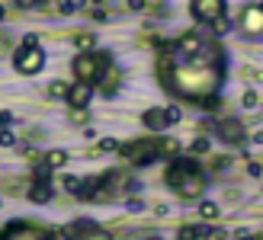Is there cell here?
<instances>
[{"mask_svg":"<svg viewBox=\"0 0 263 240\" xmlns=\"http://www.w3.org/2000/svg\"><path fill=\"white\" fill-rule=\"evenodd\" d=\"M164 84H170L180 96L202 103L205 96H212V93L218 90L221 71H215V68H193V64H186V68H177L170 77H164Z\"/></svg>","mask_w":263,"mask_h":240,"instance_id":"cell-1","label":"cell"},{"mask_svg":"<svg viewBox=\"0 0 263 240\" xmlns=\"http://www.w3.org/2000/svg\"><path fill=\"white\" fill-rule=\"evenodd\" d=\"M74 74L77 80H87V84H100V77L106 74V55H93V51H81L74 58Z\"/></svg>","mask_w":263,"mask_h":240,"instance_id":"cell-2","label":"cell"},{"mask_svg":"<svg viewBox=\"0 0 263 240\" xmlns=\"http://www.w3.org/2000/svg\"><path fill=\"white\" fill-rule=\"evenodd\" d=\"M122 157L135 160L138 167H148V164H154V160L164 157V154H161V141H135V144H125L122 148Z\"/></svg>","mask_w":263,"mask_h":240,"instance_id":"cell-3","label":"cell"},{"mask_svg":"<svg viewBox=\"0 0 263 240\" xmlns=\"http://www.w3.org/2000/svg\"><path fill=\"white\" fill-rule=\"evenodd\" d=\"M0 240H51V234L42 231V228H35V224H29V221H16V224H10V228L0 234Z\"/></svg>","mask_w":263,"mask_h":240,"instance_id":"cell-4","label":"cell"},{"mask_svg":"<svg viewBox=\"0 0 263 240\" xmlns=\"http://www.w3.org/2000/svg\"><path fill=\"white\" fill-rule=\"evenodd\" d=\"M13 64H16L20 74H39L42 64H45V55H42V48H20Z\"/></svg>","mask_w":263,"mask_h":240,"instance_id":"cell-5","label":"cell"},{"mask_svg":"<svg viewBox=\"0 0 263 240\" xmlns=\"http://www.w3.org/2000/svg\"><path fill=\"white\" fill-rule=\"evenodd\" d=\"M241 32L251 35V38H260L263 35V4L244 7V13H241Z\"/></svg>","mask_w":263,"mask_h":240,"instance_id":"cell-6","label":"cell"},{"mask_svg":"<svg viewBox=\"0 0 263 240\" xmlns=\"http://www.w3.org/2000/svg\"><path fill=\"white\" fill-rule=\"evenodd\" d=\"M174 189H177L183 198H199V195H202V189H205V176H202V170H199V167L190 170L186 176H183V179L174 186Z\"/></svg>","mask_w":263,"mask_h":240,"instance_id":"cell-7","label":"cell"},{"mask_svg":"<svg viewBox=\"0 0 263 240\" xmlns=\"http://www.w3.org/2000/svg\"><path fill=\"white\" fill-rule=\"evenodd\" d=\"M193 16L202 23H215L225 16V0H193Z\"/></svg>","mask_w":263,"mask_h":240,"instance_id":"cell-8","label":"cell"},{"mask_svg":"<svg viewBox=\"0 0 263 240\" xmlns=\"http://www.w3.org/2000/svg\"><path fill=\"white\" fill-rule=\"evenodd\" d=\"M90 99H93V84H87V80H77V84H71V93H68L71 109H87Z\"/></svg>","mask_w":263,"mask_h":240,"instance_id":"cell-9","label":"cell"},{"mask_svg":"<svg viewBox=\"0 0 263 240\" xmlns=\"http://www.w3.org/2000/svg\"><path fill=\"white\" fill-rule=\"evenodd\" d=\"M218 138L225 144H241L244 141V122H238V118H225V122H218Z\"/></svg>","mask_w":263,"mask_h":240,"instance_id":"cell-10","label":"cell"},{"mask_svg":"<svg viewBox=\"0 0 263 240\" xmlns=\"http://www.w3.org/2000/svg\"><path fill=\"white\" fill-rule=\"evenodd\" d=\"M177 51L183 58H196V55H205V42L199 35H183L180 42H177Z\"/></svg>","mask_w":263,"mask_h":240,"instance_id":"cell-11","label":"cell"},{"mask_svg":"<svg viewBox=\"0 0 263 240\" xmlns=\"http://www.w3.org/2000/svg\"><path fill=\"white\" fill-rule=\"evenodd\" d=\"M190 170H196V164H193V160H190V157H180V160H177V164H174V167H170V170H167V186H170V189H174V186H177V183H180L183 176H186V173H190Z\"/></svg>","mask_w":263,"mask_h":240,"instance_id":"cell-12","label":"cell"},{"mask_svg":"<svg viewBox=\"0 0 263 240\" xmlns=\"http://www.w3.org/2000/svg\"><path fill=\"white\" fill-rule=\"evenodd\" d=\"M141 122H144V128H151V131H164V128L170 125L164 109H148V112L141 115Z\"/></svg>","mask_w":263,"mask_h":240,"instance_id":"cell-13","label":"cell"},{"mask_svg":"<svg viewBox=\"0 0 263 240\" xmlns=\"http://www.w3.org/2000/svg\"><path fill=\"white\" fill-rule=\"evenodd\" d=\"M51 198V186H48V179H35V186L29 189V202H35V205H45Z\"/></svg>","mask_w":263,"mask_h":240,"instance_id":"cell-14","label":"cell"},{"mask_svg":"<svg viewBox=\"0 0 263 240\" xmlns=\"http://www.w3.org/2000/svg\"><path fill=\"white\" fill-rule=\"evenodd\" d=\"M209 237H212V228H205V224H193V228L180 231V240H209Z\"/></svg>","mask_w":263,"mask_h":240,"instance_id":"cell-15","label":"cell"},{"mask_svg":"<svg viewBox=\"0 0 263 240\" xmlns=\"http://www.w3.org/2000/svg\"><path fill=\"white\" fill-rule=\"evenodd\" d=\"M100 87H103V93H116V87H119V74L106 71V74L100 77Z\"/></svg>","mask_w":263,"mask_h":240,"instance_id":"cell-16","label":"cell"},{"mask_svg":"<svg viewBox=\"0 0 263 240\" xmlns=\"http://www.w3.org/2000/svg\"><path fill=\"white\" fill-rule=\"evenodd\" d=\"M74 240H112L106 231H103V228H97V224H93V228H90V231H84V234H77Z\"/></svg>","mask_w":263,"mask_h":240,"instance_id":"cell-17","label":"cell"},{"mask_svg":"<svg viewBox=\"0 0 263 240\" xmlns=\"http://www.w3.org/2000/svg\"><path fill=\"white\" fill-rule=\"evenodd\" d=\"M48 93L55 99H68V93H71V84H64V80H55V84L48 87Z\"/></svg>","mask_w":263,"mask_h":240,"instance_id":"cell-18","label":"cell"},{"mask_svg":"<svg viewBox=\"0 0 263 240\" xmlns=\"http://www.w3.org/2000/svg\"><path fill=\"white\" fill-rule=\"evenodd\" d=\"M199 215L209 221V218H218V202H212V198H205V202H199Z\"/></svg>","mask_w":263,"mask_h":240,"instance_id":"cell-19","label":"cell"},{"mask_svg":"<svg viewBox=\"0 0 263 240\" xmlns=\"http://www.w3.org/2000/svg\"><path fill=\"white\" fill-rule=\"evenodd\" d=\"M45 164H48L51 170H55V167H64V164H68V154H64V151H48Z\"/></svg>","mask_w":263,"mask_h":240,"instance_id":"cell-20","label":"cell"},{"mask_svg":"<svg viewBox=\"0 0 263 240\" xmlns=\"http://www.w3.org/2000/svg\"><path fill=\"white\" fill-rule=\"evenodd\" d=\"M87 4V0H61V4H58V10L64 13V16H71V13H77V10H81Z\"/></svg>","mask_w":263,"mask_h":240,"instance_id":"cell-21","label":"cell"},{"mask_svg":"<svg viewBox=\"0 0 263 240\" xmlns=\"http://www.w3.org/2000/svg\"><path fill=\"white\" fill-rule=\"evenodd\" d=\"M161 154H180V141H174V138H167V141H161Z\"/></svg>","mask_w":263,"mask_h":240,"instance_id":"cell-22","label":"cell"},{"mask_svg":"<svg viewBox=\"0 0 263 240\" xmlns=\"http://www.w3.org/2000/svg\"><path fill=\"white\" fill-rule=\"evenodd\" d=\"M228 29H231V23H228V19H225V16H218V19H215V23H212V32H215V35H225V32H228Z\"/></svg>","mask_w":263,"mask_h":240,"instance_id":"cell-23","label":"cell"},{"mask_svg":"<svg viewBox=\"0 0 263 240\" xmlns=\"http://www.w3.org/2000/svg\"><path fill=\"white\" fill-rule=\"evenodd\" d=\"M0 144H4V148H16V135H13L10 128H4L0 131Z\"/></svg>","mask_w":263,"mask_h":240,"instance_id":"cell-24","label":"cell"},{"mask_svg":"<svg viewBox=\"0 0 263 240\" xmlns=\"http://www.w3.org/2000/svg\"><path fill=\"white\" fill-rule=\"evenodd\" d=\"M81 186H84V183L77 179V176H64V189H68V192H74V195H77V192H81Z\"/></svg>","mask_w":263,"mask_h":240,"instance_id":"cell-25","label":"cell"},{"mask_svg":"<svg viewBox=\"0 0 263 240\" xmlns=\"http://www.w3.org/2000/svg\"><path fill=\"white\" fill-rule=\"evenodd\" d=\"M205 151H209V138H202V135H199V138L193 141V154H205Z\"/></svg>","mask_w":263,"mask_h":240,"instance_id":"cell-26","label":"cell"},{"mask_svg":"<svg viewBox=\"0 0 263 240\" xmlns=\"http://www.w3.org/2000/svg\"><path fill=\"white\" fill-rule=\"evenodd\" d=\"M164 112H167V122H170V125H177V122H180V106H167Z\"/></svg>","mask_w":263,"mask_h":240,"instance_id":"cell-27","label":"cell"},{"mask_svg":"<svg viewBox=\"0 0 263 240\" xmlns=\"http://www.w3.org/2000/svg\"><path fill=\"white\" fill-rule=\"evenodd\" d=\"M241 103H244V109H254V106H257V93H254V90H247L244 96H241Z\"/></svg>","mask_w":263,"mask_h":240,"instance_id":"cell-28","label":"cell"},{"mask_svg":"<svg viewBox=\"0 0 263 240\" xmlns=\"http://www.w3.org/2000/svg\"><path fill=\"white\" fill-rule=\"evenodd\" d=\"M116 148H119V144H116L112 138H103V141H100V148H97V154H103V151H116Z\"/></svg>","mask_w":263,"mask_h":240,"instance_id":"cell-29","label":"cell"},{"mask_svg":"<svg viewBox=\"0 0 263 240\" xmlns=\"http://www.w3.org/2000/svg\"><path fill=\"white\" fill-rule=\"evenodd\" d=\"M77 45H81L84 51H90L93 48V35H77Z\"/></svg>","mask_w":263,"mask_h":240,"instance_id":"cell-30","label":"cell"},{"mask_svg":"<svg viewBox=\"0 0 263 240\" xmlns=\"http://www.w3.org/2000/svg\"><path fill=\"white\" fill-rule=\"evenodd\" d=\"M39 4H42V0H16L20 10H32V7H39Z\"/></svg>","mask_w":263,"mask_h":240,"instance_id":"cell-31","label":"cell"},{"mask_svg":"<svg viewBox=\"0 0 263 240\" xmlns=\"http://www.w3.org/2000/svg\"><path fill=\"white\" fill-rule=\"evenodd\" d=\"M23 48H39V38H35L32 32H29V35H26V38H23Z\"/></svg>","mask_w":263,"mask_h":240,"instance_id":"cell-32","label":"cell"},{"mask_svg":"<svg viewBox=\"0 0 263 240\" xmlns=\"http://www.w3.org/2000/svg\"><path fill=\"white\" fill-rule=\"evenodd\" d=\"M125 208H128V211H141V208H144V202H138V198H128Z\"/></svg>","mask_w":263,"mask_h":240,"instance_id":"cell-33","label":"cell"},{"mask_svg":"<svg viewBox=\"0 0 263 240\" xmlns=\"http://www.w3.org/2000/svg\"><path fill=\"white\" fill-rule=\"evenodd\" d=\"M10 122H13V115L10 112H0V128H10Z\"/></svg>","mask_w":263,"mask_h":240,"instance_id":"cell-34","label":"cell"},{"mask_svg":"<svg viewBox=\"0 0 263 240\" xmlns=\"http://www.w3.org/2000/svg\"><path fill=\"white\" fill-rule=\"evenodd\" d=\"M71 118H74V122H87V112H84V109H74Z\"/></svg>","mask_w":263,"mask_h":240,"instance_id":"cell-35","label":"cell"},{"mask_svg":"<svg viewBox=\"0 0 263 240\" xmlns=\"http://www.w3.org/2000/svg\"><path fill=\"white\" fill-rule=\"evenodd\" d=\"M228 164H231L228 157H218V160H215V170H228Z\"/></svg>","mask_w":263,"mask_h":240,"instance_id":"cell-36","label":"cell"},{"mask_svg":"<svg viewBox=\"0 0 263 240\" xmlns=\"http://www.w3.org/2000/svg\"><path fill=\"white\" fill-rule=\"evenodd\" d=\"M247 173H251V176H260L263 167H260V164H251V167H247Z\"/></svg>","mask_w":263,"mask_h":240,"instance_id":"cell-37","label":"cell"},{"mask_svg":"<svg viewBox=\"0 0 263 240\" xmlns=\"http://www.w3.org/2000/svg\"><path fill=\"white\" fill-rule=\"evenodd\" d=\"M225 237H228V234L221 231V228H212V240H225Z\"/></svg>","mask_w":263,"mask_h":240,"instance_id":"cell-38","label":"cell"},{"mask_svg":"<svg viewBox=\"0 0 263 240\" xmlns=\"http://www.w3.org/2000/svg\"><path fill=\"white\" fill-rule=\"evenodd\" d=\"M128 10H144V0H128Z\"/></svg>","mask_w":263,"mask_h":240,"instance_id":"cell-39","label":"cell"},{"mask_svg":"<svg viewBox=\"0 0 263 240\" xmlns=\"http://www.w3.org/2000/svg\"><path fill=\"white\" fill-rule=\"evenodd\" d=\"M93 19H100V23H103V19H106V10L97 7V10H93Z\"/></svg>","mask_w":263,"mask_h":240,"instance_id":"cell-40","label":"cell"},{"mask_svg":"<svg viewBox=\"0 0 263 240\" xmlns=\"http://www.w3.org/2000/svg\"><path fill=\"white\" fill-rule=\"evenodd\" d=\"M251 141H254V144H263V131H254V135H251Z\"/></svg>","mask_w":263,"mask_h":240,"instance_id":"cell-41","label":"cell"},{"mask_svg":"<svg viewBox=\"0 0 263 240\" xmlns=\"http://www.w3.org/2000/svg\"><path fill=\"white\" fill-rule=\"evenodd\" d=\"M234 237H238V240H254V237L247 234V231H238V234H234Z\"/></svg>","mask_w":263,"mask_h":240,"instance_id":"cell-42","label":"cell"},{"mask_svg":"<svg viewBox=\"0 0 263 240\" xmlns=\"http://www.w3.org/2000/svg\"><path fill=\"white\" fill-rule=\"evenodd\" d=\"M254 240H263V234H257V237H254Z\"/></svg>","mask_w":263,"mask_h":240,"instance_id":"cell-43","label":"cell"},{"mask_svg":"<svg viewBox=\"0 0 263 240\" xmlns=\"http://www.w3.org/2000/svg\"><path fill=\"white\" fill-rule=\"evenodd\" d=\"M0 19H4V7H0Z\"/></svg>","mask_w":263,"mask_h":240,"instance_id":"cell-44","label":"cell"},{"mask_svg":"<svg viewBox=\"0 0 263 240\" xmlns=\"http://www.w3.org/2000/svg\"><path fill=\"white\" fill-rule=\"evenodd\" d=\"M148 240H161V237H148Z\"/></svg>","mask_w":263,"mask_h":240,"instance_id":"cell-45","label":"cell"}]
</instances>
